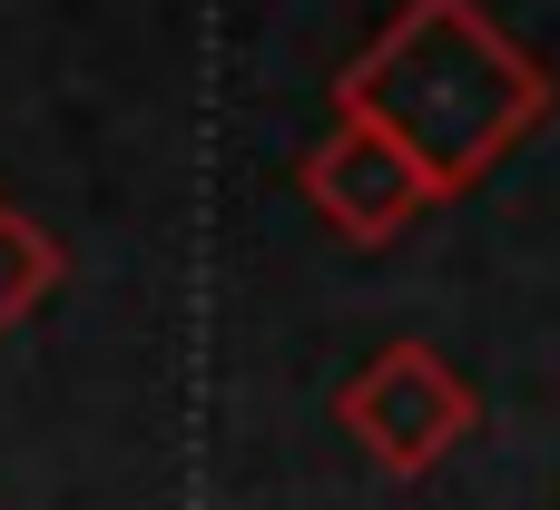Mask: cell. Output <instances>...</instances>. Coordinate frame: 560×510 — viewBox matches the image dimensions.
<instances>
[{"label": "cell", "instance_id": "obj_2", "mask_svg": "<svg viewBox=\"0 0 560 510\" xmlns=\"http://www.w3.org/2000/svg\"><path fill=\"white\" fill-rule=\"evenodd\" d=\"M335 423L354 432V452H364L374 472L423 482V472L482 423V403H472V383H463L433 344H384V354L335 393Z\"/></svg>", "mask_w": 560, "mask_h": 510}, {"label": "cell", "instance_id": "obj_4", "mask_svg": "<svg viewBox=\"0 0 560 510\" xmlns=\"http://www.w3.org/2000/svg\"><path fill=\"white\" fill-rule=\"evenodd\" d=\"M59 295V236L20 206H0V324H30Z\"/></svg>", "mask_w": 560, "mask_h": 510}, {"label": "cell", "instance_id": "obj_3", "mask_svg": "<svg viewBox=\"0 0 560 510\" xmlns=\"http://www.w3.org/2000/svg\"><path fill=\"white\" fill-rule=\"evenodd\" d=\"M305 197H315V216H325L335 236H354V246H394L423 206H443L433 177H423L374 118H335V128L305 147Z\"/></svg>", "mask_w": 560, "mask_h": 510}, {"label": "cell", "instance_id": "obj_1", "mask_svg": "<svg viewBox=\"0 0 560 510\" xmlns=\"http://www.w3.org/2000/svg\"><path fill=\"white\" fill-rule=\"evenodd\" d=\"M335 118H374L433 177V197H463L551 118V69L482 0H404L374 49L345 59Z\"/></svg>", "mask_w": 560, "mask_h": 510}]
</instances>
